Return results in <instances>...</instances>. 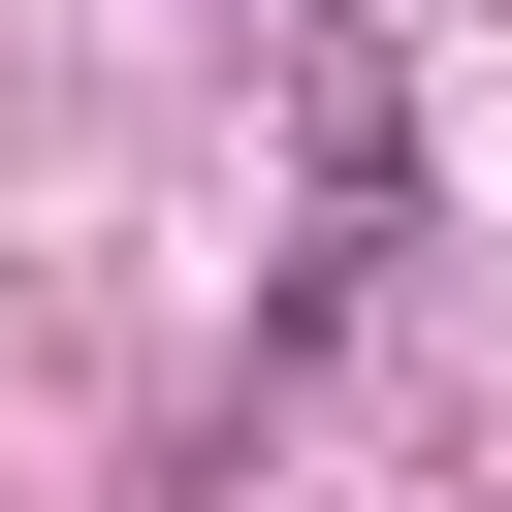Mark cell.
Masks as SVG:
<instances>
[{
	"instance_id": "obj_1",
	"label": "cell",
	"mask_w": 512,
	"mask_h": 512,
	"mask_svg": "<svg viewBox=\"0 0 512 512\" xmlns=\"http://www.w3.org/2000/svg\"><path fill=\"white\" fill-rule=\"evenodd\" d=\"M256 32H352V0H256Z\"/></svg>"
}]
</instances>
